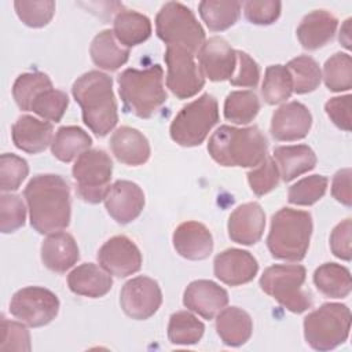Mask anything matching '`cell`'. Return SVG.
Wrapping results in <instances>:
<instances>
[{
	"mask_svg": "<svg viewBox=\"0 0 352 352\" xmlns=\"http://www.w3.org/2000/svg\"><path fill=\"white\" fill-rule=\"evenodd\" d=\"M324 111L336 126L342 131H351V95L336 96L326 102Z\"/></svg>",
	"mask_w": 352,
	"mask_h": 352,
	"instance_id": "50",
	"label": "cell"
},
{
	"mask_svg": "<svg viewBox=\"0 0 352 352\" xmlns=\"http://www.w3.org/2000/svg\"><path fill=\"white\" fill-rule=\"evenodd\" d=\"M32 227L40 234L65 230L70 223L72 204L67 182L54 173L33 176L23 191Z\"/></svg>",
	"mask_w": 352,
	"mask_h": 352,
	"instance_id": "1",
	"label": "cell"
},
{
	"mask_svg": "<svg viewBox=\"0 0 352 352\" xmlns=\"http://www.w3.org/2000/svg\"><path fill=\"white\" fill-rule=\"evenodd\" d=\"M312 216L309 212L282 208L271 219L267 246L274 258L301 261L309 248Z\"/></svg>",
	"mask_w": 352,
	"mask_h": 352,
	"instance_id": "5",
	"label": "cell"
},
{
	"mask_svg": "<svg viewBox=\"0 0 352 352\" xmlns=\"http://www.w3.org/2000/svg\"><path fill=\"white\" fill-rule=\"evenodd\" d=\"M293 92L292 76L286 66L271 65L265 69L261 95L268 104H279L290 98Z\"/></svg>",
	"mask_w": 352,
	"mask_h": 352,
	"instance_id": "36",
	"label": "cell"
},
{
	"mask_svg": "<svg viewBox=\"0 0 352 352\" xmlns=\"http://www.w3.org/2000/svg\"><path fill=\"white\" fill-rule=\"evenodd\" d=\"M113 33L125 47H135L150 37L151 22L138 11L122 10L114 18Z\"/></svg>",
	"mask_w": 352,
	"mask_h": 352,
	"instance_id": "30",
	"label": "cell"
},
{
	"mask_svg": "<svg viewBox=\"0 0 352 352\" xmlns=\"http://www.w3.org/2000/svg\"><path fill=\"white\" fill-rule=\"evenodd\" d=\"M304 338L316 351L344 344L351 330V311L341 302H324L304 318Z\"/></svg>",
	"mask_w": 352,
	"mask_h": 352,
	"instance_id": "6",
	"label": "cell"
},
{
	"mask_svg": "<svg viewBox=\"0 0 352 352\" xmlns=\"http://www.w3.org/2000/svg\"><path fill=\"white\" fill-rule=\"evenodd\" d=\"M323 80L333 92L348 91L352 88V59L351 55L337 52L330 56L323 66Z\"/></svg>",
	"mask_w": 352,
	"mask_h": 352,
	"instance_id": "39",
	"label": "cell"
},
{
	"mask_svg": "<svg viewBox=\"0 0 352 352\" xmlns=\"http://www.w3.org/2000/svg\"><path fill=\"white\" fill-rule=\"evenodd\" d=\"M190 51L176 45H166V87L179 99L197 95L205 85V77Z\"/></svg>",
	"mask_w": 352,
	"mask_h": 352,
	"instance_id": "12",
	"label": "cell"
},
{
	"mask_svg": "<svg viewBox=\"0 0 352 352\" xmlns=\"http://www.w3.org/2000/svg\"><path fill=\"white\" fill-rule=\"evenodd\" d=\"M205 324L188 311H177L170 315L168 338L173 345H194L199 342Z\"/></svg>",
	"mask_w": 352,
	"mask_h": 352,
	"instance_id": "34",
	"label": "cell"
},
{
	"mask_svg": "<svg viewBox=\"0 0 352 352\" xmlns=\"http://www.w3.org/2000/svg\"><path fill=\"white\" fill-rule=\"evenodd\" d=\"M110 148L114 157L129 166L143 165L150 158L147 138L132 126H120L110 138Z\"/></svg>",
	"mask_w": 352,
	"mask_h": 352,
	"instance_id": "25",
	"label": "cell"
},
{
	"mask_svg": "<svg viewBox=\"0 0 352 352\" xmlns=\"http://www.w3.org/2000/svg\"><path fill=\"white\" fill-rule=\"evenodd\" d=\"M120 304L125 315L136 320L151 318L162 304V293L157 280L148 276L129 279L121 289Z\"/></svg>",
	"mask_w": 352,
	"mask_h": 352,
	"instance_id": "13",
	"label": "cell"
},
{
	"mask_svg": "<svg viewBox=\"0 0 352 352\" xmlns=\"http://www.w3.org/2000/svg\"><path fill=\"white\" fill-rule=\"evenodd\" d=\"M80 258L74 238L65 231L48 234L41 243V261L52 272L63 274Z\"/></svg>",
	"mask_w": 352,
	"mask_h": 352,
	"instance_id": "23",
	"label": "cell"
},
{
	"mask_svg": "<svg viewBox=\"0 0 352 352\" xmlns=\"http://www.w3.org/2000/svg\"><path fill=\"white\" fill-rule=\"evenodd\" d=\"M213 271L223 283L241 286L254 279L258 272V263L250 252L231 248L214 257Z\"/></svg>",
	"mask_w": 352,
	"mask_h": 352,
	"instance_id": "18",
	"label": "cell"
},
{
	"mask_svg": "<svg viewBox=\"0 0 352 352\" xmlns=\"http://www.w3.org/2000/svg\"><path fill=\"white\" fill-rule=\"evenodd\" d=\"M312 126V114L300 102H289L274 111L270 125L272 138L278 142H293L305 138Z\"/></svg>",
	"mask_w": 352,
	"mask_h": 352,
	"instance_id": "17",
	"label": "cell"
},
{
	"mask_svg": "<svg viewBox=\"0 0 352 352\" xmlns=\"http://www.w3.org/2000/svg\"><path fill=\"white\" fill-rule=\"evenodd\" d=\"M89 54L98 67L109 72L120 69L129 58V50L117 44V38L110 29H104L94 37Z\"/></svg>",
	"mask_w": 352,
	"mask_h": 352,
	"instance_id": "29",
	"label": "cell"
},
{
	"mask_svg": "<svg viewBox=\"0 0 352 352\" xmlns=\"http://www.w3.org/2000/svg\"><path fill=\"white\" fill-rule=\"evenodd\" d=\"M118 94L124 109L139 118H150L166 102L164 70L153 65L144 70L125 69L118 74Z\"/></svg>",
	"mask_w": 352,
	"mask_h": 352,
	"instance_id": "4",
	"label": "cell"
},
{
	"mask_svg": "<svg viewBox=\"0 0 352 352\" xmlns=\"http://www.w3.org/2000/svg\"><path fill=\"white\" fill-rule=\"evenodd\" d=\"M69 106V98L63 91L50 88L38 94L32 106L30 111L36 113L45 121L59 122Z\"/></svg>",
	"mask_w": 352,
	"mask_h": 352,
	"instance_id": "40",
	"label": "cell"
},
{
	"mask_svg": "<svg viewBox=\"0 0 352 352\" xmlns=\"http://www.w3.org/2000/svg\"><path fill=\"white\" fill-rule=\"evenodd\" d=\"M98 261L110 275L125 278L140 270L142 253L132 239L125 235H116L100 246Z\"/></svg>",
	"mask_w": 352,
	"mask_h": 352,
	"instance_id": "14",
	"label": "cell"
},
{
	"mask_svg": "<svg viewBox=\"0 0 352 352\" xmlns=\"http://www.w3.org/2000/svg\"><path fill=\"white\" fill-rule=\"evenodd\" d=\"M54 88L51 78L41 72L19 74L12 85V96L16 106L23 111H30L34 98L45 89Z\"/></svg>",
	"mask_w": 352,
	"mask_h": 352,
	"instance_id": "37",
	"label": "cell"
},
{
	"mask_svg": "<svg viewBox=\"0 0 352 352\" xmlns=\"http://www.w3.org/2000/svg\"><path fill=\"white\" fill-rule=\"evenodd\" d=\"M280 1L261 0L243 3V12L246 19L254 25H271L280 15Z\"/></svg>",
	"mask_w": 352,
	"mask_h": 352,
	"instance_id": "47",
	"label": "cell"
},
{
	"mask_svg": "<svg viewBox=\"0 0 352 352\" xmlns=\"http://www.w3.org/2000/svg\"><path fill=\"white\" fill-rule=\"evenodd\" d=\"M176 252L192 261L205 260L213 252V238L210 231L198 221H184L176 227L172 236Z\"/></svg>",
	"mask_w": 352,
	"mask_h": 352,
	"instance_id": "21",
	"label": "cell"
},
{
	"mask_svg": "<svg viewBox=\"0 0 352 352\" xmlns=\"http://www.w3.org/2000/svg\"><path fill=\"white\" fill-rule=\"evenodd\" d=\"M274 158L283 182H292L307 173L316 165V155L307 144L279 146L274 150Z\"/></svg>",
	"mask_w": 352,
	"mask_h": 352,
	"instance_id": "28",
	"label": "cell"
},
{
	"mask_svg": "<svg viewBox=\"0 0 352 352\" xmlns=\"http://www.w3.org/2000/svg\"><path fill=\"white\" fill-rule=\"evenodd\" d=\"M183 304L204 319H213L228 304V293L213 280L198 279L186 287Z\"/></svg>",
	"mask_w": 352,
	"mask_h": 352,
	"instance_id": "19",
	"label": "cell"
},
{
	"mask_svg": "<svg viewBox=\"0 0 352 352\" xmlns=\"http://www.w3.org/2000/svg\"><path fill=\"white\" fill-rule=\"evenodd\" d=\"M67 285L74 294L99 298L110 292L113 279L102 267L94 263H84L67 275Z\"/></svg>",
	"mask_w": 352,
	"mask_h": 352,
	"instance_id": "26",
	"label": "cell"
},
{
	"mask_svg": "<svg viewBox=\"0 0 352 352\" xmlns=\"http://www.w3.org/2000/svg\"><path fill=\"white\" fill-rule=\"evenodd\" d=\"M268 142L256 126L221 125L209 138V155L221 166L254 168L267 157Z\"/></svg>",
	"mask_w": 352,
	"mask_h": 352,
	"instance_id": "3",
	"label": "cell"
},
{
	"mask_svg": "<svg viewBox=\"0 0 352 352\" xmlns=\"http://www.w3.org/2000/svg\"><path fill=\"white\" fill-rule=\"evenodd\" d=\"M92 144L91 136L80 126H60L51 143V153L62 162H70Z\"/></svg>",
	"mask_w": 352,
	"mask_h": 352,
	"instance_id": "31",
	"label": "cell"
},
{
	"mask_svg": "<svg viewBox=\"0 0 352 352\" xmlns=\"http://www.w3.org/2000/svg\"><path fill=\"white\" fill-rule=\"evenodd\" d=\"M305 278L307 270L300 264H275L264 270L258 285L287 311L301 314L312 307L311 294L302 289Z\"/></svg>",
	"mask_w": 352,
	"mask_h": 352,
	"instance_id": "7",
	"label": "cell"
},
{
	"mask_svg": "<svg viewBox=\"0 0 352 352\" xmlns=\"http://www.w3.org/2000/svg\"><path fill=\"white\" fill-rule=\"evenodd\" d=\"M219 122V104L213 95L204 94L187 103L170 122L169 133L183 147L199 146L209 131Z\"/></svg>",
	"mask_w": 352,
	"mask_h": 352,
	"instance_id": "9",
	"label": "cell"
},
{
	"mask_svg": "<svg viewBox=\"0 0 352 352\" xmlns=\"http://www.w3.org/2000/svg\"><path fill=\"white\" fill-rule=\"evenodd\" d=\"M351 232H352V221L351 219H345L333 228L330 235V249L333 254L345 261H349L352 256Z\"/></svg>",
	"mask_w": 352,
	"mask_h": 352,
	"instance_id": "49",
	"label": "cell"
},
{
	"mask_svg": "<svg viewBox=\"0 0 352 352\" xmlns=\"http://www.w3.org/2000/svg\"><path fill=\"white\" fill-rule=\"evenodd\" d=\"M351 176L352 170L351 168L340 169L331 182V195L336 198V201L341 202L345 206L352 205V192H351Z\"/></svg>",
	"mask_w": 352,
	"mask_h": 352,
	"instance_id": "51",
	"label": "cell"
},
{
	"mask_svg": "<svg viewBox=\"0 0 352 352\" xmlns=\"http://www.w3.org/2000/svg\"><path fill=\"white\" fill-rule=\"evenodd\" d=\"M197 56L204 77L210 81L217 82L230 80L235 72L236 50H234L223 37L213 36L205 40Z\"/></svg>",
	"mask_w": 352,
	"mask_h": 352,
	"instance_id": "15",
	"label": "cell"
},
{
	"mask_svg": "<svg viewBox=\"0 0 352 352\" xmlns=\"http://www.w3.org/2000/svg\"><path fill=\"white\" fill-rule=\"evenodd\" d=\"M14 8L18 18L29 28H43L48 25L55 14V1L33 0L14 1Z\"/></svg>",
	"mask_w": 352,
	"mask_h": 352,
	"instance_id": "42",
	"label": "cell"
},
{
	"mask_svg": "<svg viewBox=\"0 0 352 352\" xmlns=\"http://www.w3.org/2000/svg\"><path fill=\"white\" fill-rule=\"evenodd\" d=\"M157 36L166 45L186 48L197 56L205 43V30L194 12L179 1L165 3L155 16Z\"/></svg>",
	"mask_w": 352,
	"mask_h": 352,
	"instance_id": "8",
	"label": "cell"
},
{
	"mask_svg": "<svg viewBox=\"0 0 352 352\" xmlns=\"http://www.w3.org/2000/svg\"><path fill=\"white\" fill-rule=\"evenodd\" d=\"M241 7L239 1L205 0L198 4L202 21L213 32H221L235 25L241 15Z\"/></svg>",
	"mask_w": 352,
	"mask_h": 352,
	"instance_id": "33",
	"label": "cell"
},
{
	"mask_svg": "<svg viewBox=\"0 0 352 352\" xmlns=\"http://www.w3.org/2000/svg\"><path fill=\"white\" fill-rule=\"evenodd\" d=\"M29 173L28 162L15 154L4 153L0 157V190L3 192L18 190Z\"/></svg>",
	"mask_w": 352,
	"mask_h": 352,
	"instance_id": "43",
	"label": "cell"
},
{
	"mask_svg": "<svg viewBox=\"0 0 352 352\" xmlns=\"http://www.w3.org/2000/svg\"><path fill=\"white\" fill-rule=\"evenodd\" d=\"M260 111V100L253 91H232L224 100V117L235 124H248Z\"/></svg>",
	"mask_w": 352,
	"mask_h": 352,
	"instance_id": "38",
	"label": "cell"
},
{
	"mask_svg": "<svg viewBox=\"0 0 352 352\" xmlns=\"http://www.w3.org/2000/svg\"><path fill=\"white\" fill-rule=\"evenodd\" d=\"M327 177L322 175H312L298 180L289 188L287 199L293 205L309 206L318 202L327 190Z\"/></svg>",
	"mask_w": 352,
	"mask_h": 352,
	"instance_id": "41",
	"label": "cell"
},
{
	"mask_svg": "<svg viewBox=\"0 0 352 352\" xmlns=\"http://www.w3.org/2000/svg\"><path fill=\"white\" fill-rule=\"evenodd\" d=\"M260 69L253 58L243 51H236V67L232 77L228 80L235 87L254 88L258 84Z\"/></svg>",
	"mask_w": 352,
	"mask_h": 352,
	"instance_id": "48",
	"label": "cell"
},
{
	"mask_svg": "<svg viewBox=\"0 0 352 352\" xmlns=\"http://www.w3.org/2000/svg\"><path fill=\"white\" fill-rule=\"evenodd\" d=\"M26 209L19 195L1 194L0 197V231L10 234L25 224Z\"/></svg>",
	"mask_w": 352,
	"mask_h": 352,
	"instance_id": "45",
	"label": "cell"
},
{
	"mask_svg": "<svg viewBox=\"0 0 352 352\" xmlns=\"http://www.w3.org/2000/svg\"><path fill=\"white\" fill-rule=\"evenodd\" d=\"M286 67L292 76L293 91L296 94H308L319 87L322 72L314 58L308 55L293 58L289 60Z\"/></svg>",
	"mask_w": 352,
	"mask_h": 352,
	"instance_id": "35",
	"label": "cell"
},
{
	"mask_svg": "<svg viewBox=\"0 0 352 352\" xmlns=\"http://www.w3.org/2000/svg\"><path fill=\"white\" fill-rule=\"evenodd\" d=\"M72 173L80 198L89 204H99L110 188L113 162L103 150H87L77 157Z\"/></svg>",
	"mask_w": 352,
	"mask_h": 352,
	"instance_id": "10",
	"label": "cell"
},
{
	"mask_svg": "<svg viewBox=\"0 0 352 352\" xmlns=\"http://www.w3.org/2000/svg\"><path fill=\"white\" fill-rule=\"evenodd\" d=\"M52 124L33 116H21L11 128V138L16 148L37 154L52 143Z\"/></svg>",
	"mask_w": 352,
	"mask_h": 352,
	"instance_id": "22",
	"label": "cell"
},
{
	"mask_svg": "<svg viewBox=\"0 0 352 352\" xmlns=\"http://www.w3.org/2000/svg\"><path fill=\"white\" fill-rule=\"evenodd\" d=\"M337 25L338 21L331 12L314 10L301 19L296 32L297 38L304 50H319L333 38Z\"/></svg>",
	"mask_w": 352,
	"mask_h": 352,
	"instance_id": "24",
	"label": "cell"
},
{
	"mask_svg": "<svg viewBox=\"0 0 352 352\" xmlns=\"http://www.w3.org/2000/svg\"><path fill=\"white\" fill-rule=\"evenodd\" d=\"M316 289L330 298H344L351 293V272L337 263H324L314 272Z\"/></svg>",
	"mask_w": 352,
	"mask_h": 352,
	"instance_id": "32",
	"label": "cell"
},
{
	"mask_svg": "<svg viewBox=\"0 0 352 352\" xmlns=\"http://www.w3.org/2000/svg\"><path fill=\"white\" fill-rule=\"evenodd\" d=\"M72 94L82 111L84 124L99 138L106 136L117 125V102L110 76L91 70L80 76Z\"/></svg>",
	"mask_w": 352,
	"mask_h": 352,
	"instance_id": "2",
	"label": "cell"
},
{
	"mask_svg": "<svg viewBox=\"0 0 352 352\" xmlns=\"http://www.w3.org/2000/svg\"><path fill=\"white\" fill-rule=\"evenodd\" d=\"M1 344L0 351H30V334L25 323L8 320L1 316Z\"/></svg>",
	"mask_w": 352,
	"mask_h": 352,
	"instance_id": "46",
	"label": "cell"
},
{
	"mask_svg": "<svg viewBox=\"0 0 352 352\" xmlns=\"http://www.w3.org/2000/svg\"><path fill=\"white\" fill-rule=\"evenodd\" d=\"M59 300L55 293L40 286H28L11 297L10 312L29 327H41L55 319Z\"/></svg>",
	"mask_w": 352,
	"mask_h": 352,
	"instance_id": "11",
	"label": "cell"
},
{
	"mask_svg": "<svg viewBox=\"0 0 352 352\" xmlns=\"http://www.w3.org/2000/svg\"><path fill=\"white\" fill-rule=\"evenodd\" d=\"M340 43L349 50L351 48V18H348L340 30Z\"/></svg>",
	"mask_w": 352,
	"mask_h": 352,
	"instance_id": "52",
	"label": "cell"
},
{
	"mask_svg": "<svg viewBox=\"0 0 352 352\" xmlns=\"http://www.w3.org/2000/svg\"><path fill=\"white\" fill-rule=\"evenodd\" d=\"M279 169L272 157H265L261 164L257 165L253 170L248 172V182L252 191L257 195H265L279 184Z\"/></svg>",
	"mask_w": 352,
	"mask_h": 352,
	"instance_id": "44",
	"label": "cell"
},
{
	"mask_svg": "<svg viewBox=\"0 0 352 352\" xmlns=\"http://www.w3.org/2000/svg\"><path fill=\"white\" fill-rule=\"evenodd\" d=\"M103 201L107 213L118 224H128L142 213L144 192L133 182L117 180L110 186Z\"/></svg>",
	"mask_w": 352,
	"mask_h": 352,
	"instance_id": "16",
	"label": "cell"
},
{
	"mask_svg": "<svg viewBox=\"0 0 352 352\" xmlns=\"http://www.w3.org/2000/svg\"><path fill=\"white\" fill-rule=\"evenodd\" d=\"M216 331L226 345L241 346L249 341L253 322L250 315L239 307L223 308L216 316Z\"/></svg>",
	"mask_w": 352,
	"mask_h": 352,
	"instance_id": "27",
	"label": "cell"
},
{
	"mask_svg": "<svg viewBox=\"0 0 352 352\" xmlns=\"http://www.w3.org/2000/svg\"><path fill=\"white\" fill-rule=\"evenodd\" d=\"M265 227V213L260 204L246 202L239 205L228 217V236L232 242L239 245L257 243Z\"/></svg>",
	"mask_w": 352,
	"mask_h": 352,
	"instance_id": "20",
	"label": "cell"
}]
</instances>
